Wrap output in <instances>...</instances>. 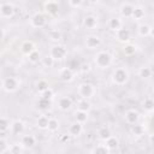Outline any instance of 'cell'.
Segmentation results:
<instances>
[{"label": "cell", "mask_w": 154, "mask_h": 154, "mask_svg": "<svg viewBox=\"0 0 154 154\" xmlns=\"http://www.w3.org/2000/svg\"><path fill=\"white\" fill-rule=\"evenodd\" d=\"M113 57L107 51H100L94 57V63L99 69H107L112 65Z\"/></svg>", "instance_id": "cell-1"}, {"label": "cell", "mask_w": 154, "mask_h": 154, "mask_svg": "<svg viewBox=\"0 0 154 154\" xmlns=\"http://www.w3.org/2000/svg\"><path fill=\"white\" fill-rule=\"evenodd\" d=\"M129 77H130V75H129V71L126 67H117L112 72V81L117 85L126 84L129 81Z\"/></svg>", "instance_id": "cell-2"}, {"label": "cell", "mask_w": 154, "mask_h": 154, "mask_svg": "<svg viewBox=\"0 0 154 154\" xmlns=\"http://www.w3.org/2000/svg\"><path fill=\"white\" fill-rule=\"evenodd\" d=\"M19 87H20V81L14 76L5 77L1 82V88L6 93H14L19 89Z\"/></svg>", "instance_id": "cell-3"}, {"label": "cell", "mask_w": 154, "mask_h": 154, "mask_svg": "<svg viewBox=\"0 0 154 154\" xmlns=\"http://www.w3.org/2000/svg\"><path fill=\"white\" fill-rule=\"evenodd\" d=\"M78 94L83 99H91L95 95V87L91 83H81L78 85Z\"/></svg>", "instance_id": "cell-4"}, {"label": "cell", "mask_w": 154, "mask_h": 154, "mask_svg": "<svg viewBox=\"0 0 154 154\" xmlns=\"http://www.w3.org/2000/svg\"><path fill=\"white\" fill-rule=\"evenodd\" d=\"M52 58L54 60H63L67 57V48L64 46V45H54L52 48H51V53Z\"/></svg>", "instance_id": "cell-5"}, {"label": "cell", "mask_w": 154, "mask_h": 154, "mask_svg": "<svg viewBox=\"0 0 154 154\" xmlns=\"http://www.w3.org/2000/svg\"><path fill=\"white\" fill-rule=\"evenodd\" d=\"M29 22H30V25H31L32 28L40 29V28H43V26L46 25L47 19H46V16H45L42 12H35V13L30 17Z\"/></svg>", "instance_id": "cell-6"}, {"label": "cell", "mask_w": 154, "mask_h": 154, "mask_svg": "<svg viewBox=\"0 0 154 154\" xmlns=\"http://www.w3.org/2000/svg\"><path fill=\"white\" fill-rule=\"evenodd\" d=\"M45 12L51 17H57L59 14V4L55 0H47L43 4Z\"/></svg>", "instance_id": "cell-7"}, {"label": "cell", "mask_w": 154, "mask_h": 154, "mask_svg": "<svg viewBox=\"0 0 154 154\" xmlns=\"http://www.w3.org/2000/svg\"><path fill=\"white\" fill-rule=\"evenodd\" d=\"M84 45H85V47H87L88 49H91V51H93V49L99 48V47L102 45V40H101L100 36L94 35V34H90V35H88V36L85 37Z\"/></svg>", "instance_id": "cell-8"}, {"label": "cell", "mask_w": 154, "mask_h": 154, "mask_svg": "<svg viewBox=\"0 0 154 154\" xmlns=\"http://www.w3.org/2000/svg\"><path fill=\"white\" fill-rule=\"evenodd\" d=\"M59 79L64 83H70L75 79V71L71 67H64L59 72Z\"/></svg>", "instance_id": "cell-9"}, {"label": "cell", "mask_w": 154, "mask_h": 154, "mask_svg": "<svg viewBox=\"0 0 154 154\" xmlns=\"http://www.w3.org/2000/svg\"><path fill=\"white\" fill-rule=\"evenodd\" d=\"M14 6L11 2H4L0 5V17L2 18H11L14 14Z\"/></svg>", "instance_id": "cell-10"}, {"label": "cell", "mask_w": 154, "mask_h": 154, "mask_svg": "<svg viewBox=\"0 0 154 154\" xmlns=\"http://www.w3.org/2000/svg\"><path fill=\"white\" fill-rule=\"evenodd\" d=\"M10 130L13 135H22L25 130V124L23 120L20 119H16L13 122H11V125H10Z\"/></svg>", "instance_id": "cell-11"}, {"label": "cell", "mask_w": 154, "mask_h": 154, "mask_svg": "<svg viewBox=\"0 0 154 154\" xmlns=\"http://www.w3.org/2000/svg\"><path fill=\"white\" fill-rule=\"evenodd\" d=\"M116 37H117V40H118L119 42H122V43H128V42L130 41V38H131V34H130L129 29L122 26L120 29H118V30L116 31Z\"/></svg>", "instance_id": "cell-12"}, {"label": "cell", "mask_w": 154, "mask_h": 154, "mask_svg": "<svg viewBox=\"0 0 154 154\" xmlns=\"http://www.w3.org/2000/svg\"><path fill=\"white\" fill-rule=\"evenodd\" d=\"M73 102H72V99L70 96H61L59 100H58V108L63 112H67L71 109Z\"/></svg>", "instance_id": "cell-13"}, {"label": "cell", "mask_w": 154, "mask_h": 154, "mask_svg": "<svg viewBox=\"0 0 154 154\" xmlns=\"http://www.w3.org/2000/svg\"><path fill=\"white\" fill-rule=\"evenodd\" d=\"M67 132L71 135V137H78V136H81L82 132H83V124H81V123H78V122L75 120L73 123L70 124Z\"/></svg>", "instance_id": "cell-14"}, {"label": "cell", "mask_w": 154, "mask_h": 154, "mask_svg": "<svg viewBox=\"0 0 154 154\" xmlns=\"http://www.w3.org/2000/svg\"><path fill=\"white\" fill-rule=\"evenodd\" d=\"M97 23H99L97 17L94 16V14H88V16H85L84 19H83V25H84V28H85V29H89V30L95 29V28L97 26Z\"/></svg>", "instance_id": "cell-15"}, {"label": "cell", "mask_w": 154, "mask_h": 154, "mask_svg": "<svg viewBox=\"0 0 154 154\" xmlns=\"http://www.w3.org/2000/svg\"><path fill=\"white\" fill-rule=\"evenodd\" d=\"M124 118H125V122H126L128 124L132 125V124H135V123L138 122V119H140V113H138L136 109H128V111L125 112V114H124Z\"/></svg>", "instance_id": "cell-16"}, {"label": "cell", "mask_w": 154, "mask_h": 154, "mask_svg": "<svg viewBox=\"0 0 154 154\" xmlns=\"http://www.w3.org/2000/svg\"><path fill=\"white\" fill-rule=\"evenodd\" d=\"M20 144L24 147V149L32 148L36 144V138L32 135H23L20 138Z\"/></svg>", "instance_id": "cell-17"}, {"label": "cell", "mask_w": 154, "mask_h": 154, "mask_svg": "<svg viewBox=\"0 0 154 154\" xmlns=\"http://www.w3.org/2000/svg\"><path fill=\"white\" fill-rule=\"evenodd\" d=\"M35 49H36V46H35V43H34L32 41H30V40H25V41H23L22 45H20V52H22L24 55H28L29 53H31V52L35 51Z\"/></svg>", "instance_id": "cell-18"}, {"label": "cell", "mask_w": 154, "mask_h": 154, "mask_svg": "<svg viewBox=\"0 0 154 154\" xmlns=\"http://www.w3.org/2000/svg\"><path fill=\"white\" fill-rule=\"evenodd\" d=\"M120 14L122 17L124 18H131V14H132V11H134V5L129 4V2H125L120 6Z\"/></svg>", "instance_id": "cell-19"}, {"label": "cell", "mask_w": 154, "mask_h": 154, "mask_svg": "<svg viewBox=\"0 0 154 154\" xmlns=\"http://www.w3.org/2000/svg\"><path fill=\"white\" fill-rule=\"evenodd\" d=\"M51 105H52V101H51V100H47V99H45V97H42V96H41V97L37 100V102H36L37 109H40V111H42V112L48 111V109L51 108Z\"/></svg>", "instance_id": "cell-20"}, {"label": "cell", "mask_w": 154, "mask_h": 154, "mask_svg": "<svg viewBox=\"0 0 154 154\" xmlns=\"http://www.w3.org/2000/svg\"><path fill=\"white\" fill-rule=\"evenodd\" d=\"M146 16V11L142 6H134V11H132V14H131V18L135 19V20H141L143 19Z\"/></svg>", "instance_id": "cell-21"}, {"label": "cell", "mask_w": 154, "mask_h": 154, "mask_svg": "<svg viewBox=\"0 0 154 154\" xmlns=\"http://www.w3.org/2000/svg\"><path fill=\"white\" fill-rule=\"evenodd\" d=\"M109 136H112V130L108 126H101L97 130V137L101 141H106Z\"/></svg>", "instance_id": "cell-22"}, {"label": "cell", "mask_w": 154, "mask_h": 154, "mask_svg": "<svg viewBox=\"0 0 154 154\" xmlns=\"http://www.w3.org/2000/svg\"><path fill=\"white\" fill-rule=\"evenodd\" d=\"M105 142V146L109 149V150H114V149H117L118 147H119V140L116 137V136H109L106 141H103Z\"/></svg>", "instance_id": "cell-23"}, {"label": "cell", "mask_w": 154, "mask_h": 154, "mask_svg": "<svg viewBox=\"0 0 154 154\" xmlns=\"http://www.w3.org/2000/svg\"><path fill=\"white\" fill-rule=\"evenodd\" d=\"M137 52V46L134 45V43H125L124 47H123V54L126 55V57H132L135 55V53Z\"/></svg>", "instance_id": "cell-24"}, {"label": "cell", "mask_w": 154, "mask_h": 154, "mask_svg": "<svg viewBox=\"0 0 154 154\" xmlns=\"http://www.w3.org/2000/svg\"><path fill=\"white\" fill-rule=\"evenodd\" d=\"M77 109L79 111H84V112H89L91 109V102L89 101V99H81L77 102Z\"/></svg>", "instance_id": "cell-25"}, {"label": "cell", "mask_w": 154, "mask_h": 154, "mask_svg": "<svg viewBox=\"0 0 154 154\" xmlns=\"http://www.w3.org/2000/svg\"><path fill=\"white\" fill-rule=\"evenodd\" d=\"M123 26V22L120 18L118 17H113L108 20V28L112 30V31H117L118 29H120Z\"/></svg>", "instance_id": "cell-26"}, {"label": "cell", "mask_w": 154, "mask_h": 154, "mask_svg": "<svg viewBox=\"0 0 154 154\" xmlns=\"http://www.w3.org/2000/svg\"><path fill=\"white\" fill-rule=\"evenodd\" d=\"M48 117L42 114V116H38L37 119H36V128L40 129V130H47V126H48Z\"/></svg>", "instance_id": "cell-27"}, {"label": "cell", "mask_w": 154, "mask_h": 154, "mask_svg": "<svg viewBox=\"0 0 154 154\" xmlns=\"http://www.w3.org/2000/svg\"><path fill=\"white\" fill-rule=\"evenodd\" d=\"M137 31H138V35L140 36H142V37H147V36H149L150 34H152V26L149 25V24H141L140 26H138V29H137Z\"/></svg>", "instance_id": "cell-28"}, {"label": "cell", "mask_w": 154, "mask_h": 154, "mask_svg": "<svg viewBox=\"0 0 154 154\" xmlns=\"http://www.w3.org/2000/svg\"><path fill=\"white\" fill-rule=\"evenodd\" d=\"M130 131H131V134H132L134 136L141 137V136L144 134V126H143V125H140V124H137V123H135V124L131 125Z\"/></svg>", "instance_id": "cell-29"}, {"label": "cell", "mask_w": 154, "mask_h": 154, "mask_svg": "<svg viewBox=\"0 0 154 154\" xmlns=\"http://www.w3.org/2000/svg\"><path fill=\"white\" fill-rule=\"evenodd\" d=\"M35 88H36V91H37V93L42 94L45 90H47V89L49 88V83H48V81H46V79H38V81L36 82V84H35Z\"/></svg>", "instance_id": "cell-30"}, {"label": "cell", "mask_w": 154, "mask_h": 154, "mask_svg": "<svg viewBox=\"0 0 154 154\" xmlns=\"http://www.w3.org/2000/svg\"><path fill=\"white\" fill-rule=\"evenodd\" d=\"M75 120L78 122V123H81V124H84V123L88 120V112L77 109V111L75 112Z\"/></svg>", "instance_id": "cell-31"}, {"label": "cell", "mask_w": 154, "mask_h": 154, "mask_svg": "<svg viewBox=\"0 0 154 154\" xmlns=\"http://www.w3.org/2000/svg\"><path fill=\"white\" fill-rule=\"evenodd\" d=\"M59 126H60V123H59V120L57 118H49L48 119V126H47L48 131L55 132V131H58Z\"/></svg>", "instance_id": "cell-32"}, {"label": "cell", "mask_w": 154, "mask_h": 154, "mask_svg": "<svg viewBox=\"0 0 154 154\" xmlns=\"http://www.w3.org/2000/svg\"><path fill=\"white\" fill-rule=\"evenodd\" d=\"M26 57H28V60H29L30 64H36V63H38V61L41 60V54H40V52H38L37 49L32 51V52L29 53Z\"/></svg>", "instance_id": "cell-33"}, {"label": "cell", "mask_w": 154, "mask_h": 154, "mask_svg": "<svg viewBox=\"0 0 154 154\" xmlns=\"http://www.w3.org/2000/svg\"><path fill=\"white\" fill-rule=\"evenodd\" d=\"M54 63H55V60L52 58L51 54H47V55H45L43 58H41V64L43 65V67H47V69L53 67Z\"/></svg>", "instance_id": "cell-34"}, {"label": "cell", "mask_w": 154, "mask_h": 154, "mask_svg": "<svg viewBox=\"0 0 154 154\" xmlns=\"http://www.w3.org/2000/svg\"><path fill=\"white\" fill-rule=\"evenodd\" d=\"M111 150L105 146V144H97V146H95L91 150H90V153H93V154H108Z\"/></svg>", "instance_id": "cell-35"}, {"label": "cell", "mask_w": 154, "mask_h": 154, "mask_svg": "<svg viewBox=\"0 0 154 154\" xmlns=\"http://www.w3.org/2000/svg\"><path fill=\"white\" fill-rule=\"evenodd\" d=\"M138 76H140L141 78H143V79L149 78V77L152 76V69H150L149 66H142V67H140V70H138Z\"/></svg>", "instance_id": "cell-36"}, {"label": "cell", "mask_w": 154, "mask_h": 154, "mask_svg": "<svg viewBox=\"0 0 154 154\" xmlns=\"http://www.w3.org/2000/svg\"><path fill=\"white\" fill-rule=\"evenodd\" d=\"M23 150H24V147L20 143H13L8 147L7 152L11 154H20V153H23Z\"/></svg>", "instance_id": "cell-37"}, {"label": "cell", "mask_w": 154, "mask_h": 154, "mask_svg": "<svg viewBox=\"0 0 154 154\" xmlns=\"http://www.w3.org/2000/svg\"><path fill=\"white\" fill-rule=\"evenodd\" d=\"M48 36H49V38H51V41H53V42H59L60 40H61V32L58 30V29H53V30H51L49 32H48Z\"/></svg>", "instance_id": "cell-38"}, {"label": "cell", "mask_w": 154, "mask_h": 154, "mask_svg": "<svg viewBox=\"0 0 154 154\" xmlns=\"http://www.w3.org/2000/svg\"><path fill=\"white\" fill-rule=\"evenodd\" d=\"M143 108L148 113H152L153 112V109H154V101H153L152 97L144 99V101H143Z\"/></svg>", "instance_id": "cell-39"}, {"label": "cell", "mask_w": 154, "mask_h": 154, "mask_svg": "<svg viewBox=\"0 0 154 154\" xmlns=\"http://www.w3.org/2000/svg\"><path fill=\"white\" fill-rule=\"evenodd\" d=\"M11 122L6 117H0V132H5L10 129Z\"/></svg>", "instance_id": "cell-40"}, {"label": "cell", "mask_w": 154, "mask_h": 154, "mask_svg": "<svg viewBox=\"0 0 154 154\" xmlns=\"http://www.w3.org/2000/svg\"><path fill=\"white\" fill-rule=\"evenodd\" d=\"M8 147H10L8 142H7L5 138H1V137H0V154L6 153V152L8 150Z\"/></svg>", "instance_id": "cell-41"}, {"label": "cell", "mask_w": 154, "mask_h": 154, "mask_svg": "<svg viewBox=\"0 0 154 154\" xmlns=\"http://www.w3.org/2000/svg\"><path fill=\"white\" fill-rule=\"evenodd\" d=\"M41 96L42 97H45V99H47V100H53L54 99V91L51 89V88H48L47 90H45L42 94H41Z\"/></svg>", "instance_id": "cell-42"}, {"label": "cell", "mask_w": 154, "mask_h": 154, "mask_svg": "<svg viewBox=\"0 0 154 154\" xmlns=\"http://www.w3.org/2000/svg\"><path fill=\"white\" fill-rule=\"evenodd\" d=\"M67 1H69V5L73 8H78L83 4V0H67Z\"/></svg>", "instance_id": "cell-43"}, {"label": "cell", "mask_w": 154, "mask_h": 154, "mask_svg": "<svg viewBox=\"0 0 154 154\" xmlns=\"http://www.w3.org/2000/svg\"><path fill=\"white\" fill-rule=\"evenodd\" d=\"M79 70H81L82 73H87V72L90 71V65H89L88 63H84V64H82V65L79 66Z\"/></svg>", "instance_id": "cell-44"}, {"label": "cell", "mask_w": 154, "mask_h": 154, "mask_svg": "<svg viewBox=\"0 0 154 154\" xmlns=\"http://www.w3.org/2000/svg\"><path fill=\"white\" fill-rule=\"evenodd\" d=\"M70 140H71V135H70L69 132L61 135V137H60V141H61V142H70Z\"/></svg>", "instance_id": "cell-45"}, {"label": "cell", "mask_w": 154, "mask_h": 154, "mask_svg": "<svg viewBox=\"0 0 154 154\" xmlns=\"http://www.w3.org/2000/svg\"><path fill=\"white\" fill-rule=\"evenodd\" d=\"M4 36H5V31H4V29H2V28H0V42L2 41Z\"/></svg>", "instance_id": "cell-46"}, {"label": "cell", "mask_w": 154, "mask_h": 154, "mask_svg": "<svg viewBox=\"0 0 154 154\" xmlns=\"http://www.w3.org/2000/svg\"><path fill=\"white\" fill-rule=\"evenodd\" d=\"M100 0H88V2L89 4H93V5H95V4H97Z\"/></svg>", "instance_id": "cell-47"}]
</instances>
